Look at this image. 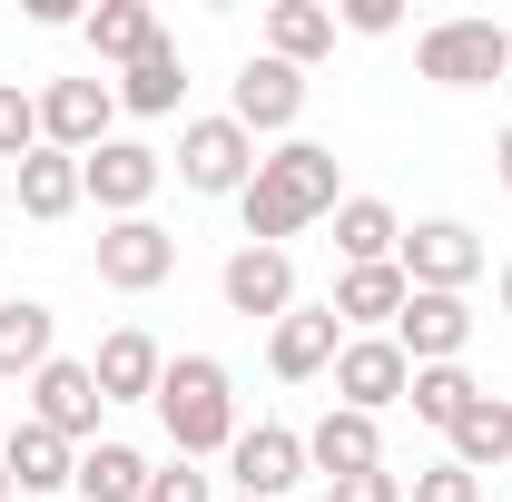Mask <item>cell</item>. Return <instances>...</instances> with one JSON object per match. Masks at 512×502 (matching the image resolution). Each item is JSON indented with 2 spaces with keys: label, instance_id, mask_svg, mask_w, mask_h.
<instances>
[{
  "label": "cell",
  "instance_id": "f1b7e54d",
  "mask_svg": "<svg viewBox=\"0 0 512 502\" xmlns=\"http://www.w3.org/2000/svg\"><path fill=\"white\" fill-rule=\"evenodd\" d=\"M30 148H40V99L0 79V168H10V158H30Z\"/></svg>",
  "mask_w": 512,
  "mask_h": 502
},
{
  "label": "cell",
  "instance_id": "e0dca14e",
  "mask_svg": "<svg viewBox=\"0 0 512 502\" xmlns=\"http://www.w3.org/2000/svg\"><path fill=\"white\" fill-rule=\"evenodd\" d=\"M306 463H316L325 483H345V473H384V434H375V414H325L316 434H306Z\"/></svg>",
  "mask_w": 512,
  "mask_h": 502
},
{
  "label": "cell",
  "instance_id": "8d00e7d4",
  "mask_svg": "<svg viewBox=\"0 0 512 502\" xmlns=\"http://www.w3.org/2000/svg\"><path fill=\"white\" fill-rule=\"evenodd\" d=\"M0 502H10V473H0Z\"/></svg>",
  "mask_w": 512,
  "mask_h": 502
},
{
  "label": "cell",
  "instance_id": "8fae6325",
  "mask_svg": "<svg viewBox=\"0 0 512 502\" xmlns=\"http://www.w3.org/2000/svg\"><path fill=\"white\" fill-rule=\"evenodd\" d=\"M99 404H109L99 375H89V365H69V355H50V365L30 375V424H50L60 443H89V434H99Z\"/></svg>",
  "mask_w": 512,
  "mask_h": 502
},
{
  "label": "cell",
  "instance_id": "9a60e30c",
  "mask_svg": "<svg viewBox=\"0 0 512 502\" xmlns=\"http://www.w3.org/2000/svg\"><path fill=\"white\" fill-rule=\"evenodd\" d=\"M89 375H99V394H109V404H158V375H168V355H158V335L119 325V335H99Z\"/></svg>",
  "mask_w": 512,
  "mask_h": 502
},
{
  "label": "cell",
  "instance_id": "d6986e66",
  "mask_svg": "<svg viewBox=\"0 0 512 502\" xmlns=\"http://www.w3.org/2000/svg\"><path fill=\"white\" fill-rule=\"evenodd\" d=\"M10 207L40 217V227L69 217V207H79V158H69V148H30V158L10 168Z\"/></svg>",
  "mask_w": 512,
  "mask_h": 502
},
{
  "label": "cell",
  "instance_id": "1f68e13d",
  "mask_svg": "<svg viewBox=\"0 0 512 502\" xmlns=\"http://www.w3.org/2000/svg\"><path fill=\"white\" fill-rule=\"evenodd\" d=\"M148 502H207V473L168 463V473H148Z\"/></svg>",
  "mask_w": 512,
  "mask_h": 502
},
{
  "label": "cell",
  "instance_id": "d590c367",
  "mask_svg": "<svg viewBox=\"0 0 512 502\" xmlns=\"http://www.w3.org/2000/svg\"><path fill=\"white\" fill-rule=\"evenodd\" d=\"M0 217H10V168H0Z\"/></svg>",
  "mask_w": 512,
  "mask_h": 502
},
{
  "label": "cell",
  "instance_id": "52a82bcc",
  "mask_svg": "<svg viewBox=\"0 0 512 502\" xmlns=\"http://www.w3.org/2000/svg\"><path fill=\"white\" fill-rule=\"evenodd\" d=\"M158 178H168V158H158V148H138V138H109V148H89V158H79V197H99L109 217H148Z\"/></svg>",
  "mask_w": 512,
  "mask_h": 502
},
{
  "label": "cell",
  "instance_id": "8992f818",
  "mask_svg": "<svg viewBox=\"0 0 512 502\" xmlns=\"http://www.w3.org/2000/svg\"><path fill=\"white\" fill-rule=\"evenodd\" d=\"M109 119H119V89L109 79H50L40 89V148L89 158V148H109Z\"/></svg>",
  "mask_w": 512,
  "mask_h": 502
},
{
  "label": "cell",
  "instance_id": "2e32d148",
  "mask_svg": "<svg viewBox=\"0 0 512 502\" xmlns=\"http://www.w3.org/2000/svg\"><path fill=\"white\" fill-rule=\"evenodd\" d=\"M335 345H345V325H335V306H296V315H276V335H266V365L286 384H306L335 365Z\"/></svg>",
  "mask_w": 512,
  "mask_h": 502
},
{
  "label": "cell",
  "instance_id": "7a4b0ae2",
  "mask_svg": "<svg viewBox=\"0 0 512 502\" xmlns=\"http://www.w3.org/2000/svg\"><path fill=\"white\" fill-rule=\"evenodd\" d=\"M158 424L178 443V463L197 453H227L237 443V384L217 355H168V375H158Z\"/></svg>",
  "mask_w": 512,
  "mask_h": 502
},
{
  "label": "cell",
  "instance_id": "5bb4252c",
  "mask_svg": "<svg viewBox=\"0 0 512 502\" xmlns=\"http://www.w3.org/2000/svg\"><path fill=\"white\" fill-rule=\"evenodd\" d=\"M217 296L237 315H296V266H286V247H237L227 256V276H217Z\"/></svg>",
  "mask_w": 512,
  "mask_h": 502
},
{
  "label": "cell",
  "instance_id": "f546056e",
  "mask_svg": "<svg viewBox=\"0 0 512 502\" xmlns=\"http://www.w3.org/2000/svg\"><path fill=\"white\" fill-rule=\"evenodd\" d=\"M414 502H483V473H463V463H434V473H414Z\"/></svg>",
  "mask_w": 512,
  "mask_h": 502
},
{
  "label": "cell",
  "instance_id": "d6a6232c",
  "mask_svg": "<svg viewBox=\"0 0 512 502\" xmlns=\"http://www.w3.org/2000/svg\"><path fill=\"white\" fill-rule=\"evenodd\" d=\"M345 30H365V40H384V30H394V0H345Z\"/></svg>",
  "mask_w": 512,
  "mask_h": 502
},
{
  "label": "cell",
  "instance_id": "ac0fdd59",
  "mask_svg": "<svg viewBox=\"0 0 512 502\" xmlns=\"http://www.w3.org/2000/svg\"><path fill=\"white\" fill-rule=\"evenodd\" d=\"M0 473H10L20 493H60V483H79V443H60L50 424H10V443H0Z\"/></svg>",
  "mask_w": 512,
  "mask_h": 502
},
{
  "label": "cell",
  "instance_id": "44dd1931",
  "mask_svg": "<svg viewBox=\"0 0 512 502\" xmlns=\"http://www.w3.org/2000/svg\"><path fill=\"white\" fill-rule=\"evenodd\" d=\"M50 345H60V315L40 306V296H10V306H0V384L40 375V365H50Z\"/></svg>",
  "mask_w": 512,
  "mask_h": 502
},
{
  "label": "cell",
  "instance_id": "ba28073f",
  "mask_svg": "<svg viewBox=\"0 0 512 502\" xmlns=\"http://www.w3.org/2000/svg\"><path fill=\"white\" fill-rule=\"evenodd\" d=\"M168 266H178V237H168L158 217H109V227H99V286L148 296V286H168Z\"/></svg>",
  "mask_w": 512,
  "mask_h": 502
},
{
  "label": "cell",
  "instance_id": "83f0119b",
  "mask_svg": "<svg viewBox=\"0 0 512 502\" xmlns=\"http://www.w3.org/2000/svg\"><path fill=\"white\" fill-rule=\"evenodd\" d=\"M404 404H414V414H424V424H463V414H473V404H483V384L463 375V365H414V384H404Z\"/></svg>",
  "mask_w": 512,
  "mask_h": 502
},
{
  "label": "cell",
  "instance_id": "9c48e42d",
  "mask_svg": "<svg viewBox=\"0 0 512 502\" xmlns=\"http://www.w3.org/2000/svg\"><path fill=\"white\" fill-rule=\"evenodd\" d=\"M404 384H414V365H404L394 335H345V345H335V404H345V414L404 404Z\"/></svg>",
  "mask_w": 512,
  "mask_h": 502
},
{
  "label": "cell",
  "instance_id": "4dcf8cb0",
  "mask_svg": "<svg viewBox=\"0 0 512 502\" xmlns=\"http://www.w3.org/2000/svg\"><path fill=\"white\" fill-rule=\"evenodd\" d=\"M325 502H404L394 473H345V483H325Z\"/></svg>",
  "mask_w": 512,
  "mask_h": 502
},
{
  "label": "cell",
  "instance_id": "836d02e7",
  "mask_svg": "<svg viewBox=\"0 0 512 502\" xmlns=\"http://www.w3.org/2000/svg\"><path fill=\"white\" fill-rule=\"evenodd\" d=\"M493 178H503V188H512V128H503V138H493Z\"/></svg>",
  "mask_w": 512,
  "mask_h": 502
},
{
  "label": "cell",
  "instance_id": "ffe728a7",
  "mask_svg": "<svg viewBox=\"0 0 512 502\" xmlns=\"http://www.w3.org/2000/svg\"><path fill=\"white\" fill-rule=\"evenodd\" d=\"M394 247H404V217L384 197H335V256L345 266H394Z\"/></svg>",
  "mask_w": 512,
  "mask_h": 502
},
{
  "label": "cell",
  "instance_id": "484cf974",
  "mask_svg": "<svg viewBox=\"0 0 512 502\" xmlns=\"http://www.w3.org/2000/svg\"><path fill=\"white\" fill-rule=\"evenodd\" d=\"M79 502H148V453L89 443V453H79Z\"/></svg>",
  "mask_w": 512,
  "mask_h": 502
},
{
  "label": "cell",
  "instance_id": "7c38bea8",
  "mask_svg": "<svg viewBox=\"0 0 512 502\" xmlns=\"http://www.w3.org/2000/svg\"><path fill=\"white\" fill-rule=\"evenodd\" d=\"M394 345H404V365H463V345H473V306L414 286L404 315H394Z\"/></svg>",
  "mask_w": 512,
  "mask_h": 502
},
{
  "label": "cell",
  "instance_id": "30bf717a",
  "mask_svg": "<svg viewBox=\"0 0 512 502\" xmlns=\"http://www.w3.org/2000/svg\"><path fill=\"white\" fill-rule=\"evenodd\" d=\"M227 473H237V502H276L306 483V434H286V424H256V434L227 443Z\"/></svg>",
  "mask_w": 512,
  "mask_h": 502
},
{
  "label": "cell",
  "instance_id": "3957f363",
  "mask_svg": "<svg viewBox=\"0 0 512 502\" xmlns=\"http://www.w3.org/2000/svg\"><path fill=\"white\" fill-rule=\"evenodd\" d=\"M414 69L434 89H493V79H512V30L503 20H434L414 40Z\"/></svg>",
  "mask_w": 512,
  "mask_h": 502
},
{
  "label": "cell",
  "instance_id": "7402d4cb",
  "mask_svg": "<svg viewBox=\"0 0 512 502\" xmlns=\"http://www.w3.org/2000/svg\"><path fill=\"white\" fill-rule=\"evenodd\" d=\"M404 266H345L335 276V325H394L404 315Z\"/></svg>",
  "mask_w": 512,
  "mask_h": 502
},
{
  "label": "cell",
  "instance_id": "4316f807",
  "mask_svg": "<svg viewBox=\"0 0 512 502\" xmlns=\"http://www.w3.org/2000/svg\"><path fill=\"white\" fill-rule=\"evenodd\" d=\"M453 463H463V473H493V463H512V404H503V394H483V404L453 424Z\"/></svg>",
  "mask_w": 512,
  "mask_h": 502
},
{
  "label": "cell",
  "instance_id": "603a6c76",
  "mask_svg": "<svg viewBox=\"0 0 512 502\" xmlns=\"http://www.w3.org/2000/svg\"><path fill=\"white\" fill-rule=\"evenodd\" d=\"M335 50V10H316V0H276L266 10V60H286V69H306Z\"/></svg>",
  "mask_w": 512,
  "mask_h": 502
},
{
  "label": "cell",
  "instance_id": "5b68a950",
  "mask_svg": "<svg viewBox=\"0 0 512 502\" xmlns=\"http://www.w3.org/2000/svg\"><path fill=\"white\" fill-rule=\"evenodd\" d=\"M178 178H188L197 197H247L256 138L237 119H188V128H178Z\"/></svg>",
  "mask_w": 512,
  "mask_h": 502
},
{
  "label": "cell",
  "instance_id": "277c9868",
  "mask_svg": "<svg viewBox=\"0 0 512 502\" xmlns=\"http://www.w3.org/2000/svg\"><path fill=\"white\" fill-rule=\"evenodd\" d=\"M394 266H404V286H424V296H463V286L483 276V237H473L463 217H424V227H404Z\"/></svg>",
  "mask_w": 512,
  "mask_h": 502
},
{
  "label": "cell",
  "instance_id": "d4e9b609",
  "mask_svg": "<svg viewBox=\"0 0 512 502\" xmlns=\"http://www.w3.org/2000/svg\"><path fill=\"white\" fill-rule=\"evenodd\" d=\"M178 89H188V60L158 40V50H138L128 60V79H119V109H138V119H168L178 109Z\"/></svg>",
  "mask_w": 512,
  "mask_h": 502
},
{
  "label": "cell",
  "instance_id": "cb8c5ba5",
  "mask_svg": "<svg viewBox=\"0 0 512 502\" xmlns=\"http://www.w3.org/2000/svg\"><path fill=\"white\" fill-rule=\"evenodd\" d=\"M158 40H168V30H158V10H148V0H99V10H89V50H99V60H138V50H158Z\"/></svg>",
  "mask_w": 512,
  "mask_h": 502
},
{
  "label": "cell",
  "instance_id": "e575fe53",
  "mask_svg": "<svg viewBox=\"0 0 512 502\" xmlns=\"http://www.w3.org/2000/svg\"><path fill=\"white\" fill-rule=\"evenodd\" d=\"M503 315H512V256H503Z\"/></svg>",
  "mask_w": 512,
  "mask_h": 502
},
{
  "label": "cell",
  "instance_id": "6da1fadb",
  "mask_svg": "<svg viewBox=\"0 0 512 502\" xmlns=\"http://www.w3.org/2000/svg\"><path fill=\"white\" fill-rule=\"evenodd\" d=\"M237 217H247L256 247H286L296 227L335 217V148H325V138H286L276 158H256V178H247V197H237Z\"/></svg>",
  "mask_w": 512,
  "mask_h": 502
},
{
  "label": "cell",
  "instance_id": "4fadbf2b",
  "mask_svg": "<svg viewBox=\"0 0 512 502\" xmlns=\"http://www.w3.org/2000/svg\"><path fill=\"white\" fill-rule=\"evenodd\" d=\"M227 119L247 128V138H266V128H296L306 119V69H286V60H247L237 69V109Z\"/></svg>",
  "mask_w": 512,
  "mask_h": 502
}]
</instances>
